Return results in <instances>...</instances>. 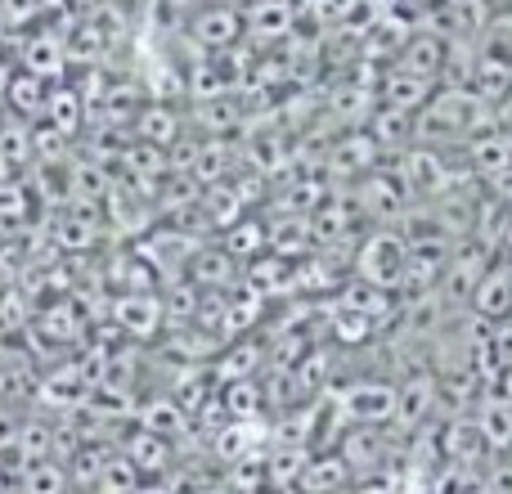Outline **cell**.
Listing matches in <instances>:
<instances>
[{"mask_svg":"<svg viewBox=\"0 0 512 494\" xmlns=\"http://www.w3.org/2000/svg\"><path fill=\"white\" fill-rule=\"evenodd\" d=\"M495 126V108L490 99H481L472 86H441L423 108L414 113V144L441 149L445 140L468 144L472 135Z\"/></svg>","mask_w":512,"mask_h":494,"instance_id":"cell-1","label":"cell"},{"mask_svg":"<svg viewBox=\"0 0 512 494\" xmlns=\"http://www.w3.org/2000/svg\"><path fill=\"white\" fill-rule=\"evenodd\" d=\"M405 261H409V239L396 230V225H373L360 239L351 256L355 279L373 283V288H387L400 297V283H405Z\"/></svg>","mask_w":512,"mask_h":494,"instance_id":"cell-2","label":"cell"},{"mask_svg":"<svg viewBox=\"0 0 512 494\" xmlns=\"http://www.w3.org/2000/svg\"><path fill=\"white\" fill-rule=\"evenodd\" d=\"M346 203L355 207V216H364V221H373V225H396L400 216L409 212V189H405V180H400V171L373 167L369 176H360L351 185Z\"/></svg>","mask_w":512,"mask_h":494,"instance_id":"cell-3","label":"cell"},{"mask_svg":"<svg viewBox=\"0 0 512 494\" xmlns=\"http://www.w3.org/2000/svg\"><path fill=\"white\" fill-rule=\"evenodd\" d=\"M337 414L355 427H382L396 423L400 409V387H391L387 378H369V382H351V387H337L333 396Z\"/></svg>","mask_w":512,"mask_h":494,"instance_id":"cell-4","label":"cell"},{"mask_svg":"<svg viewBox=\"0 0 512 494\" xmlns=\"http://www.w3.org/2000/svg\"><path fill=\"white\" fill-rule=\"evenodd\" d=\"M400 180H405L409 198H423V203H436L441 194L454 189V176H450V162H445L441 149H427V144H409L400 153Z\"/></svg>","mask_w":512,"mask_h":494,"instance_id":"cell-5","label":"cell"},{"mask_svg":"<svg viewBox=\"0 0 512 494\" xmlns=\"http://www.w3.org/2000/svg\"><path fill=\"white\" fill-rule=\"evenodd\" d=\"M189 41L207 54H225L243 41V14L234 5H203L189 23Z\"/></svg>","mask_w":512,"mask_h":494,"instance_id":"cell-6","label":"cell"},{"mask_svg":"<svg viewBox=\"0 0 512 494\" xmlns=\"http://www.w3.org/2000/svg\"><path fill=\"white\" fill-rule=\"evenodd\" d=\"M117 450L135 463V472H140L144 481H162L176 468V441H167V436H158V432H144V427H131Z\"/></svg>","mask_w":512,"mask_h":494,"instance_id":"cell-7","label":"cell"},{"mask_svg":"<svg viewBox=\"0 0 512 494\" xmlns=\"http://www.w3.org/2000/svg\"><path fill=\"white\" fill-rule=\"evenodd\" d=\"M113 319H117V328H122L126 337H140V342L158 337L162 324H167L158 292H122V297L113 301Z\"/></svg>","mask_w":512,"mask_h":494,"instance_id":"cell-8","label":"cell"},{"mask_svg":"<svg viewBox=\"0 0 512 494\" xmlns=\"http://www.w3.org/2000/svg\"><path fill=\"white\" fill-rule=\"evenodd\" d=\"M468 306L477 310V319H486V324H504V319L512 315V270H508V261L486 265V274L477 279Z\"/></svg>","mask_w":512,"mask_h":494,"instance_id":"cell-9","label":"cell"},{"mask_svg":"<svg viewBox=\"0 0 512 494\" xmlns=\"http://www.w3.org/2000/svg\"><path fill=\"white\" fill-rule=\"evenodd\" d=\"M378 144H373L369 131H355V135H342L337 149L328 153V176L333 180H360L378 167Z\"/></svg>","mask_w":512,"mask_h":494,"instance_id":"cell-10","label":"cell"},{"mask_svg":"<svg viewBox=\"0 0 512 494\" xmlns=\"http://www.w3.org/2000/svg\"><path fill=\"white\" fill-rule=\"evenodd\" d=\"M445 54H450V41H445V36H436V32H418V36H409V41L396 50V68H400V72H414V77H432V81H441V72H445Z\"/></svg>","mask_w":512,"mask_h":494,"instance_id":"cell-11","label":"cell"},{"mask_svg":"<svg viewBox=\"0 0 512 494\" xmlns=\"http://www.w3.org/2000/svg\"><path fill=\"white\" fill-rule=\"evenodd\" d=\"M185 279L194 288H212V292H230L239 283V261L225 247H198L185 265Z\"/></svg>","mask_w":512,"mask_h":494,"instance_id":"cell-12","label":"cell"},{"mask_svg":"<svg viewBox=\"0 0 512 494\" xmlns=\"http://www.w3.org/2000/svg\"><path fill=\"white\" fill-rule=\"evenodd\" d=\"M463 153H468V167L477 180H490L499 176V171L512 167V135L499 131V126H490V131L472 135L468 144H463Z\"/></svg>","mask_w":512,"mask_h":494,"instance_id":"cell-13","label":"cell"},{"mask_svg":"<svg viewBox=\"0 0 512 494\" xmlns=\"http://www.w3.org/2000/svg\"><path fill=\"white\" fill-rule=\"evenodd\" d=\"M306 221H310V239H315L319 247H337V243L351 239V230H355V207L346 203V194H342V198L328 194L324 203H319L315 212L306 216Z\"/></svg>","mask_w":512,"mask_h":494,"instance_id":"cell-14","label":"cell"},{"mask_svg":"<svg viewBox=\"0 0 512 494\" xmlns=\"http://www.w3.org/2000/svg\"><path fill=\"white\" fill-rule=\"evenodd\" d=\"M310 463V445H292V441H274V450L265 454V486L292 494L301 490V472Z\"/></svg>","mask_w":512,"mask_h":494,"instance_id":"cell-15","label":"cell"},{"mask_svg":"<svg viewBox=\"0 0 512 494\" xmlns=\"http://www.w3.org/2000/svg\"><path fill=\"white\" fill-rule=\"evenodd\" d=\"M351 486V463L342 450H310V463L301 472V494H337Z\"/></svg>","mask_w":512,"mask_h":494,"instance_id":"cell-16","label":"cell"},{"mask_svg":"<svg viewBox=\"0 0 512 494\" xmlns=\"http://www.w3.org/2000/svg\"><path fill=\"white\" fill-rule=\"evenodd\" d=\"M337 310H351V315H364V319H373V324H382V319H391V310H396V292L373 288V283H364V279H346L342 288H337Z\"/></svg>","mask_w":512,"mask_h":494,"instance_id":"cell-17","label":"cell"},{"mask_svg":"<svg viewBox=\"0 0 512 494\" xmlns=\"http://www.w3.org/2000/svg\"><path fill=\"white\" fill-rule=\"evenodd\" d=\"M441 90V81L432 77H414V72H400L391 68L387 77H382V104L387 108H400V113H418V108L427 104V99Z\"/></svg>","mask_w":512,"mask_h":494,"instance_id":"cell-18","label":"cell"},{"mask_svg":"<svg viewBox=\"0 0 512 494\" xmlns=\"http://www.w3.org/2000/svg\"><path fill=\"white\" fill-rule=\"evenodd\" d=\"M477 441L495 454L512 450V400L508 396H490L477 409Z\"/></svg>","mask_w":512,"mask_h":494,"instance_id":"cell-19","label":"cell"},{"mask_svg":"<svg viewBox=\"0 0 512 494\" xmlns=\"http://www.w3.org/2000/svg\"><path fill=\"white\" fill-rule=\"evenodd\" d=\"M135 427H144V432H158V436H167V441H176V436H185L189 427H194V418H189L171 396H158V400H144V405L135 409Z\"/></svg>","mask_w":512,"mask_h":494,"instance_id":"cell-20","label":"cell"},{"mask_svg":"<svg viewBox=\"0 0 512 494\" xmlns=\"http://www.w3.org/2000/svg\"><path fill=\"white\" fill-rule=\"evenodd\" d=\"M135 140L171 149V144L180 140V113L171 104H144L140 113H135Z\"/></svg>","mask_w":512,"mask_h":494,"instance_id":"cell-21","label":"cell"},{"mask_svg":"<svg viewBox=\"0 0 512 494\" xmlns=\"http://www.w3.org/2000/svg\"><path fill=\"white\" fill-rule=\"evenodd\" d=\"M261 360H265V346L261 342H252V337H234L230 346H225V355H216V382H243V378H252L256 369H261Z\"/></svg>","mask_w":512,"mask_h":494,"instance_id":"cell-22","label":"cell"},{"mask_svg":"<svg viewBox=\"0 0 512 494\" xmlns=\"http://www.w3.org/2000/svg\"><path fill=\"white\" fill-rule=\"evenodd\" d=\"M292 27V5L288 0H252V9L243 14V32H252L256 41H279Z\"/></svg>","mask_w":512,"mask_h":494,"instance_id":"cell-23","label":"cell"},{"mask_svg":"<svg viewBox=\"0 0 512 494\" xmlns=\"http://www.w3.org/2000/svg\"><path fill=\"white\" fill-rule=\"evenodd\" d=\"M221 247L239 265H252L256 256L270 252V243H265V221H256V216H243V221H234L230 230H221Z\"/></svg>","mask_w":512,"mask_h":494,"instance_id":"cell-24","label":"cell"},{"mask_svg":"<svg viewBox=\"0 0 512 494\" xmlns=\"http://www.w3.org/2000/svg\"><path fill=\"white\" fill-rule=\"evenodd\" d=\"M369 135L378 149H405L414 144V113H400V108H373L369 113Z\"/></svg>","mask_w":512,"mask_h":494,"instance_id":"cell-25","label":"cell"},{"mask_svg":"<svg viewBox=\"0 0 512 494\" xmlns=\"http://www.w3.org/2000/svg\"><path fill=\"white\" fill-rule=\"evenodd\" d=\"M221 405H225V418H230V423H261V414H265V391L256 387L252 378L225 382V387H221Z\"/></svg>","mask_w":512,"mask_h":494,"instance_id":"cell-26","label":"cell"},{"mask_svg":"<svg viewBox=\"0 0 512 494\" xmlns=\"http://www.w3.org/2000/svg\"><path fill=\"white\" fill-rule=\"evenodd\" d=\"M18 494H68V472L59 459H41V463H23L18 472Z\"/></svg>","mask_w":512,"mask_h":494,"instance_id":"cell-27","label":"cell"},{"mask_svg":"<svg viewBox=\"0 0 512 494\" xmlns=\"http://www.w3.org/2000/svg\"><path fill=\"white\" fill-rule=\"evenodd\" d=\"M140 472H135V463L126 459L122 450H113L108 454V463H104V472H99V481H95V490L90 494H131L135 486H140Z\"/></svg>","mask_w":512,"mask_h":494,"instance_id":"cell-28","label":"cell"},{"mask_svg":"<svg viewBox=\"0 0 512 494\" xmlns=\"http://www.w3.org/2000/svg\"><path fill=\"white\" fill-rule=\"evenodd\" d=\"M432 405H436V382H432V378H414V382H405V387H400V409H396V418L414 427Z\"/></svg>","mask_w":512,"mask_h":494,"instance_id":"cell-29","label":"cell"},{"mask_svg":"<svg viewBox=\"0 0 512 494\" xmlns=\"http://www.w3.org/2000/svg\"><path fill=\"white\" fill-rule=\"evenodd\" d=\"M63 68V45L54 36H41L36 45H27V72L32 77H54Z\"/></svg>","mask_w":512,"mask_h":494,"instance_id":"cell-30","label":"cell"},{"mask_svg":"<svg viewBox=\"0 0 512 494\" xmlns=\"http://www.w3.org/2000/svg\"><path fill=\"white\" fill-rule=\"evenodd\" d=\"M9 99H14V108H18V113H23V117L41 113V108L50 104V95H45L41 77H32V72H27V77H18V81H14V90H9Z\"/></svg>","mask_w":512,"mask_h":494,"instance_id":"cell-31","label":"cell"},{"mask_svg":"<svg viewBox=\"0 0 512 494\" xmlns=\"http://www.w3.org/2000/svg\"><path fill=\"white\" fill-rule=\"evenodd\" d=\"M50 117H54V131L59 135H72L81 126V95L77 90H59V95H50Z\"/></svg>","mask_w":512,"mask_h":494,"instance_id":"cell-32","label":"cell"},{"mask_svg":"<svg viewBox=\"0 0 512 494\" xmlns=\"http://www.w3.org/2000/svg\"><path fill=\"white\" fill-rule=\"evenodd\" d=\"M18 427H23V414H14L9 405H0V459H5V454H14Z\"/></svg>","mask_w":512,"mask_h":494,"instance_id":"cell-33","label":"cell"},{"mask_svg":"<svg viewBox=\"0 0 512 494\" xmlns=\"http://www.w3.org/2000/svg\"><path fill=\"white\" fill-rule=\"evenodd\" d=\"M481 185H486V194L495 198L499 207H512V167L499 171V176H490V180H481Z\"/></svg>","mask_w":512,"mask_h":494,"instance_id":"cell-34","label":"cell"},{"mask_svg":"<svg viewBox=\"0 0 512 494\" xmlns=\"http://www.w3.org/2000/svg\"><path fill=\"white\" fill-rule=\"evenodd\" d=\"M499 252L512 256V207H504V230H499Z\"/></svg>","mask_w":512,"mask_h":494,"instance_id":"cell-35","label":"cell"},{"mask_svg":"<svg viewBox=\"0 0 512 494\" xmlns=\"http://www.w3.org/2000/svg\"><path fill=\"white\" fill-rule=\"evenodd\" d=\"M131 494H176V486H167V481H140Z\"/></svg>","mask_w":512,"mask_h":494,"instance_id":"cell-36","label":"cell"},{"mask_svg":"<svg viewBox=\"0 0 512 494\" xmlns=\"http://www.w3.org/2000/svg\"><path fill=\"white\" fill-rule=\"evenodd\" d=\"M189 494H234V490H230V481H203V486H194Z\"/></svg>","mask_w":512,"mask_h":494,"instance_id":"cell-37","label":"cell"},{"mask_svg":"<svg viewBox=\"0 0 512 494\" xmlns=\"http://www.w3.org/2000/svg\"><path fill=\"white\" fill-rule=\"evenodd\" d=\"M162 5H167V9H171V14H189V9H194V5H198V0H162Z\"/></svg>","mask_w":512,"mask_h":494,"instance_id":"cell-38","label":"cell"},{"mask_svg":"<svg viewBox=\"0 0 512 494\" xmlns=\"http://www.w3.org/2000/svg\"><path fill=\"white\" fill-rule=\"evenodd\" d=\"M355 5H373V14H387V9L396 5V0H355Z\"/></svg>","mask_w":512,"mask_h":494,"instance_id":"cell-39","label":"cell"},{"mask_svg":"<svg viewBox=\"0 0 512 494\" xmlns=\"http://www.w3.org/2000/svg\"><path fill=\"white\" fill-rule=\"evenodd\" d=\"M396 5H414L418 9V5H436V0H396Z\"/></svg>","mask_w":512,"mask_h":494,"instance_id":"cell-40","label":"cell"},{"mask_svg":"<svg viewBox=\"0 0 512 494\" xmlns=\"http://www.w3.org/2000/svg\"><path fill=\"white\" fill-rule=\"evenodd\" d=\"M504 261H508V270H512V256H504Z\"/></svg>","mask_w":512,"mask_h":494,"instance_id":"cell-41","label":"cell"},{"mask_svg":"<svg viewBox=\"0 0 512 494\" xmlns=\"http://www.w3.org/2000/svg\"><path fill=\"white\" fill-rule=\"evenodd\" d=\"M504 324H508V328H512V315H508V319H504Z\"/></svg>","mask_w":512,"mask_h":494,"instance_id":"cell-42","label":"cell"}]
</instances>
